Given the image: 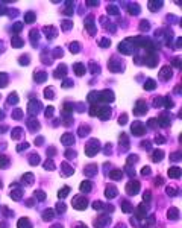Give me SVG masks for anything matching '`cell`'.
<instances>
[{"instance_id": "cell-40", "label": "cell", "mask_w": 182, "mask_h": 228, "mask_svg": "<svg viewBox=\"0 0 182 228\" xmlns=\"http://www.w3.org/2000/svg\"><path fill=\"white\" fill-rule=\"evenodd\" d=\"M170 177H179V169H175V167H173V169L170 170Z\"/></svg>"}, {"instance_id": "cell-56", "label": "cell", "mask_w": 182, "mask_h": 228, "mask_svg": "<svg viewBox=\"0 0 182 228\" xmlns=\"http://www.w3.org/2000/svg\"><path fill=\"white\" fill-rule=\"evenodd\" d=\"M0 46H2V43H0ZM0 50H2V47H0Z\"/></svg>"}, {"instance_id": "cell-32", "label": "cell", "mask_w": 182, "mask_h": 228, "mask_svg": "<svg viewBox=\"0 0 182 228\" xmlns=\"http://www.w3.org/2000/svg\"><path fill=\"white\" fill-rule=\"evenodd\" d=\"M85 204H87V202H85V199H82V198H76V199H75V205H76V208H79V207H80V208H85Z\"/></svg>"}, {"instance_id": "cell-11", "label": "cell", "mask_w": 182, "mask_h": 228, "mask_svg": "<svg viewBox=\"0 0 182 228\" xmlns=\"http://www.w3.org/2000/svg\"><path fill=\"white\" fill-rule=\"evenodd\" d=\"M162 2L161 0H152V2H149L147 3V6H149V9L152 11V12H156V11H159L161 8H162Z\"/></svg>"}, {"instance_id": "cell-25", "label": "cell", "mask_w": 182, "mask_h": 228, "mask_svg": "<svg viewBox=\"0 0 182 228\" xmlns=\"http://www.w3.org/2000/svg\"><path fill=\"white\" fill-rule=\"evenodd\" d=\"M8 82H9L8 75L6 73H0V88H2V87H6Z\"/></svg>"}, {"instance_id": "cell-43", "label": "cell", "mask_w": 182, "mask_h": 228, "mask_svg": "<svg viewBox=\"0 0 182 228\" xmlns=\"http://www.w3.org/2000/svg\"><path fill=\"white\" fill-rule=\"evenodd\" d=\"M68 192H70V189H68V187H67V189H62V190L59 192V196H61V198H62V196H65V195L68 193Z\"/></svg>"}, {"instance_id": "cell-16", "label": "cell", "mask_w": 182, "mask_h": 228, "mask_svg": "<svg viewBox=\"0 0 182 228\" xmlns=\"http://www.w3.org/2000/svg\"><path fill=\"white\" fill-rule=\"evenodd\" d=\"M156 88V81L155 79H146V82H144V90H147V91H150V90H155Z\"/></svg>"}, {"instance_id": "cell-24", "label": "cell", "mask_w": 182, "mask_h": 228, "mask_svg": "<svg viewBox=\"0 0 182 228\" xmlns=\"http://www.w3.org/2000/svg\"><path fill=\"white\" fill-rule=\"evenodd\" d=\"M99 46L103 47V49H108L109 46H111V40H109V38H100L99 40Z\"/></svg>"}, {"instance_id": "cell-9", "label": "cell", "mask_w": 182, "mask_h": 228, "mask_svg": "<svg viewBox=\"0 0 182 228\" xmlns=\"http://www.w3.org/2000/svg\"><path fill=\"white\" fill-rule=\"evenodd\" d=\"M33 79H35V82L43 84V82L47 81V73L43 72V70H36V72L33 73Z\"/></svg>"}, {"instance_id": "cell-50", "label": "cell", "mask_w": 182, "mask_h": 228, "mask_svg": "<svg viewBox=\"0 0 182 228\" xmlns=\"http://www.w3.org/2000/svg\"><path fill=\"white\" fill-rule=\"evenodd\" d=\"M171 219H175V216H178V212H176V210H171V212H170V214H168Z\"/></svg>"}, {"instance_id": "cell-4", "label": "cell", "mask_w": 182, "mask_h": 228, "mask_svg": "<svg viewBox=\"0 0 182 228\" xmlns=\"http://www.w3.org/2000/svg\"><path fill=\"white\" fill-rule=\"evenodd\" d=\"M158 61H159V58H158L156 53H147V55L144 56V64L147 66L149 68L156 67L158 66Z\"/></svg>"}, {"instance_id": "cell-28", "label": "cell", "mask_w": 182, "mask_h": 228, "mask_svg": "<svg viewBox=\"0 0 182 228\" xmlns=\"http://www.w3.org/2000/svg\"><path fill=\"white\" fill-rule=\"evenodd\" d=\"M21 31H23V23H20V21L14 23V26H12V32L17 35V33H20Z\"/></svg>"}, {"instance_id": "cell-26", "label": "cell", "mask_w": 182, "mask_h": 228, "mask_svg": "<svg viewBox=\"0 0 182 228\" xmlns=\"http://www.w3.org/2000/svg\"><path fill=\"white\" fill-rule=\"evenodd\" d=\"M106 11H108L109 15H118V8H117L115 5H108Z\"/></svg>"}, {"instance_id": "cell-10", "label": "cell", "mask_w": 182, "mask_h": 228, "mask_svg": "<svg viewBox=\"0 0 182 228\" xmlns=\"http://www.w3.org/2000/svg\"><path fill=\"white\" fill-rule=\"evenodd\" d=\"M126 6V9L127 12H129L131 15H136V14H140V6L136 5V3H123Z\"/></svg>"}, {"instance_id": "cell-7", "label": "cell", "mask_w": 182, "mask_h": 228, "mask_svg": "<svg viewBox=\"0 0 182 228\" xmlns=\"http://www.w3.org/2000/svg\"><path fill=\"white\" fill-rule=\"evenodd\" d=\"M43 33H45L47 40H53V38L58 37V29L55 28V26H44V28H43Z\"/></svg>"}, {"instance_id": "cell-55", "label": "cell", "mask_w": 182, "mask_h": 228, "mask_svg": "<svg viewBox=\"0 0 182 228\" xmlns=\"http://www.w3.org/2000/svg\"><path fill=\"white\" fill-rule=\"evenodd\" d=\"M0 117H3V113L2 111H0Z\"/></svg>"}, {"instance_id": "cell-47", "label": "cell", "mask_w": 182, "mask_h": 228, "mask_svg": "<svg viewBox=\"0 0 182 228\" xmlns=\"http://www.w3.org/2000/svg\"><path fill=\"white\" fill-rule=\"evenodd\" d=\"M87 5H88V6L96 8V6H99V5H100V2H87Z\"/></svg>"}, {"instance_id": "cell-34", "label": "cell", "mask_w": 182, "mask_h": 228, "mask_svg": "<svg viewBox=\"0 0 182 228\" xmlns=\"http://www.w3.org/2000/svg\"><path fill=\"white\" fill-rule=\"evenodd\" d=\"M96 151H97V145H96V142H93V145H91V143H88L87 152H88V154H94Z\"/></svg>"}, {"instance_id": "cell-12", "label": "cell", "mask_w": 182, "mask_h": 228, "mask_svg": "<svg viewBox=\"0 0 182 228\" xmlns=\"http://www.w3.org/2000/svg\"><path fill=\"white\" fill-rule=\"evenodd\" d=\"M73 70H75V73H76V76H84L85 75V66L82 64V63H75L73 64Z\"/></svg>"}, {"instance_id": "cell-51", "label": "cell", "mask_w": 182, "mask_h": 228, "mask_svg": "<svg viewBox=\"0 0 182 228\" xmlns=\"http://www.w3.org/2000/svg\"><path fill=\"white\" fill-rule=\"evenodd\" d=\"M166 105H167L168 108H171V107H173V102H171V100H170L168 98H166Z\"/></svg>"}, {"instance_id": "cell-53", "label": "cell", "mask_w": 182, "mask_h": 228, "mask_svg": "<svg viewBox=\"0 0 182 228\" xmlns=\"http://www.w3.org/2000/svg\"><path fill=\"white\" fill-rule=\"evenodd\" d=\"M126 119H127V116H126V114H123V116L120 117V123H124V122H126Z\"/></svg>"}, {"instance_id": "cell-17", "label": "cell", "mask_w": 182, "mask_h": 228, "mask_svg": "<svg viewBox=\"0 0 182 228\" xmlns=\"http://www.w3.org/2000/svg\"><path fill=\"white\" fill-rule=\"evenodd\" d=\"M40 107H41V103L38 102V100H32L31 103H29V113H38L40 111Z\"/></svg>"}, {"instance_id": "cell-13", "label": "cell", "mask_w": 182, "mask_h": 228, "mask_svg": "<svg viewBox=\"0 0 182 228\" xmlns=\"http://www.w3.org/2000/svg\"><path fill=\"white\" fill-rule=\"evenodd\" d=\"M29 40L32 43V46H38V40H40V32L36 29H32L29 32Z\"/></svg>"}, {"instance_id": "cell-15", "label": "cell", "mask_w": 182, "mask_h": 228, "mask_svg": "<svg viewBox=\"0 0 182 228\" xmlns=\"http://www.w3.org/2000/svg\"><path fill=\"white\" fill-rule=\"evenodd\" d=\"M11 44H12V47H15V49H21L23 44H24V41H23V38L18 37V35H14L12 40H11Z\"/></svg>"}, {"instance_id": "cell-30", "label": "cell", "mask_w": 182, "mask_h": 228, "mask_svg": "<svg viewBox=\"0 0 182 228\" xmlns=\"http://www.w3.org/2000/svg\"><path fill=\"white\" fill-rule=\"evenodd\" d=\"M9 105H14V103H17L18 102V96H17V93H11L9 94V98H8V100H6Z\"/></svg>"}, {"instance_id": "cell-22", "label": "cell", "mask_w": 182, "mask_h": 228, "mask_svg": "<svg viewBox=\"0 0 182 228\" xmlns=\"http://www.w3.org/2000/svg\"><path fill=\"white\" fill-rule=\"evenodd\" d=\"M138 28H140L141 32H147V31H150V23H149L147 20H141Z\"/></svg>"}, {"instance_id": "cell-42", "label": "cell", "mask_w": 182, "mask_h": 228, "mask_svg": "<svg viewBox=\"0 0 182 228\" xmlns=\"http://www.w3.org/2000/svg\"><path fill=\"white\" fill-rule=\"evenodd\" d=\"M106 195H108L109 198H111V196H114V195H117V192H115L114 189H111V187H109V189H108V193H106Z\"/></svg>"}, {"instance_id": "cell-44", "label": "cell", "mask_w": 182, "mask_h": 228, "mask_svg": "<svg viewBox=\"0 0 182 228\" xmlns=\"http://www.w3.org/2000/svg\"><path fill=\"white\" fill-rule=\"evenodd\" d=\"M29 128H33V129H36V128H38V123H36L35 120H31V122H29Z\"/></svg>"}, {"instance_id": "cell-20", "label": "cell", "mask_w": 182, "mask_h": 228, "mask_svg": "<svg viewBox=\"0 0 182 228\" xmlns=\"http://www.w3.org/2000/svg\"><path fill=\"white\" fill-rule=\"evenodd\" d=\"M71 28H73V23H71V20H62V21H61V29H62L64 32L70 31Z\"/></svg>"}, {"instance_id": "cell-1", "label": "cell", "mask_w": 182, "mask_h": 228, "mask_svg": "<svg viewBox=\"0 0 182 228\" xmlns=\"http://www.w3.org/2000/svg\"><path fill=\"white\" fill-rule=\"evenodd\" d=\"M108 68L111 70L112 73H122L123 70H124V63H123L120 58L112 56L111 59H109V63H108Z\"/></svg>"}, {"instance_id": "cell-49", "label": "cell", "mask_w": 182, "mask_h": 228, "mask_svg": "<svg viewBox=\"0 0 182 228\" xmlns=\"http://www.w3.org/2000/svg\"><path fill=\"white\" fill-rule=\"evenodd\" d=\"M14 117H15V119H17V117H21V111H20V110H15V111H14Z\"/></svg>"}, {"instance_id": "cell-21", "label": "cell", "mask_w": 182, "mask_h": 228, "mask_svg": "<svg viewBox=\"0 0 182 228\" xmlns=\"http://www.w3.org/2000/svg\"><path fill=\"white\" fill-rule=\"evenodd\" d=\"M80 43L79 41H73V43H70V52L71 53H77V52L80 50Z\"/></svg>"}, {"instance_id": "cell-3", "label": "cell", "mask_w": 182, "mask_h": 228, "mask_svg": "<svg viewBox=\"0 0 182 228\" xmlns=\"http://www.w3.org/2000/svg\"><path fill=\"white\" fill-rule=\"evenodd\" d=\"M85 29L90 35H96L97 29H96V24H94V15L93 14H90L85 19Z\"/></svg>"}, {"instance_id": "cell-31", "label": "cell", "mask_w": 182, "mask_h": 228, "mask_svg": "<svg viewBox=\"0 0 182 228\" xmlns=\"http://www.w3.org/2000/svg\"><path fill=\"white\" fill-rule=\"evenodd\" d=\"M52 55H53V58H62L64 52H62L61 47H56V49H53V50H52Z\"/></svg>"}, {"instance_id": "cell-19", "label": "cell", "mask_w": 182, "mask_h": 228, "mask_svg": "<svg viewBox=\"0 0 182 228\" xmlns=\"http://www.w3.org/2000/svg\"><path fill=\"white\" fill-rule=\"evenodd\" d=\"M41 61H43L44 64H47V66L52 64V58L49 56V50H43V53H41Z\"/></svg>"}, {"instance_id": "cell-2", "label": "cell", "mask_w": 182, "mask_h": 228, "mask_svg": "<svg viewBox=\"0 0 182 228\" xmlns=\"http://www.w3.org/2000/svg\"><path fill=\"white\" fill-rule=\"evenodd\" d=\"M135 49H136L135 44L131 43L129 40H124V41H122L120 44H118V52H120L122 55H132Z\"/></svg>"}, {"instance_id": "cell-41", "label": "cell", "mask_w": 182, "mask_h": 228, "mask_svg": "<svg viewBox=\"0 0 182 228\" xmlns=\"http://www.w3.org/2000/svg\"><path fill=\"white\" fill-rule=\"evenodd\" d=\"M173 66L175 67H181V58H173Z\"/></svg>"}, {"instance_id": "cell-35", "label": "cell", "mask_w": 182, "mask_h": 228, "mask_svg": "<svg viewBox=\"0 0 182 228\" xmlns=\"http://www.w3.org/2000/svg\"><path fill=\"white\" fill-rule=\"evenodd\" d=\"M97 99H99V91H93V93L88 94V100L90 102H96Z\"/></svg>"}, {"instance_id": "cell-48", "label": "cell", "mask_w": 182, "mask_h": 228, "mask_svg": "<svg viewBox=\"0 0 182 228\" xmlns=\"http://www.w3.org/2000/svg\"><path fill=\"white\" fill-rule=\"evenodd\" d=\"M90 187H91V186H90V182H84V184H82V190H84V192L88 190Z\"/></svg>"}, {"instance_id": "cell-6", "label": "cell", "mask_w": 182, "mask_h": 228, "mask_svg": "<svg viewBox=\"0 0 182 228\" xmlns=\"http://www.w3.org/2000/svg\"><path fill=\"white\" fill-rule=\"evenodd\" d=\"M171 76H173V70H171V67L164 66V67L159 70V79H161V81H170V79H171Z\"/></svg>"}, {"instance_id": "cell-46", "label": "cell", "mask_w": 182, "mask_h": 228, "mask_svg": "<svg viewBox=\"0 0 182 228\" xmlns=\"http://www.w3.org/2000/svg\"><path fill=\"white\" fill-rule=\"evenodd\" d=\"M6 14V8L3 6V3H0V15H5Z\"/></svg>"}, {"instance_id": "cell-45", "label": "cell", "mask_w": 182, "mask_h": 228, "mask_svg": "<svg viewBox=\"0 0 182 228\" xmlns=\"http://www.w3.org/2000/svg\"><path fill=\"white\" fill-rule=\"evenodd\" d=\"M52 114H53V107H47V111H45V116L50 117Z\"/></svg>"}, {"instance_id": "cell-27", "label": "cell", "mask_w": 182, "mask_h": 228, "mask_svg": "<svg viewBox=\"0 0 182 228\" xmlns=\"http://www.w3.org/2000/svg\"><path fill=\"white\" fill-rule=\"evenodd\" d=\"M36 20V15L33 14V12H27L26 15H24V21L26 23H33Z\"/></svg>"}, {"instance_id": "cell-54", "label": "cell", "mask_w": 182, "mask_h": 228, "mask_svg": "<svg viewBox=\"0 0 182 228\" xmlns=\"http://www.w3.org/2000/svg\"><path fill=\"white\" fill-rule=\"evenodd\" d=\"M175 93H181V85L175 87Z\"/></svg>"}, {"instance_id": "cell-5", "label": "cell", "mask_w": 182, "mask_h": 228, "mask_svg": "<svg viewBox=\"0 0 182 228\" xmlns=\"http://www.w3.org/2000/svg\"><path fill=\"white\" fill-rule=\"evenodd\" d=\"M67 66L65 64H59L58 67H56V70L53 72V78L55 79H65L67 78Z\"/></svg>"}, {"instance_id": "cell-37", "label": "cell", "mask_w": 182, "mask_h": 228, "mask_svg": "<svg viewBox=\"0 0 182 228\" xmlns=\"http://www.w3.org/2000/svg\"><path fill=\"white\" fill-rule=\"evenodd\" d=\"M6 14L11 17V19H14V17L18 15V11H17V9H6Z\"/></svg>"}, {"instance_id": "cell-33", "label": "cell", "mask_w": 182, "mask_h": 228, "mask_svg": "<svg viewBox=\"0 0 182 228\" xmlns=\"http://www.w3.org/2000/svg\"><path fill=\"white\" fill-rule=\"evenodd\" d=\"M132 129H134V133L138 135V134H143L144 133V129H143V125H140V123H135L134 126H132Z\"/></svg>"}, {"instance_id": "cell-18", "label": "cell", "mask_w": 182, "mask_h": 228, "mask_svg": "<svg viewBox=\"0 0 182 228\" xmlns=\"http://www.w3.org/2000/svg\"><path fill=\"white\" fill-rule=\"evenodd\" d=\"M88 68H90V72L93 73V75H97V73L100 72V66H99L97 63H94V61H90Z\"/></svg>"}, {"instance_id": "cell-29", "label": "cell", "mask_w": 182, "mask_h": 228, "mask_svg": "<svg viewBox=\"0 0 182 228\" xmlns=\"http://www.w3.org/2000/svg\"><path fill=\"white\" fill-rule=\"evenodd\" d=\"M29 63H31V59H29L27 55H23V56L18 58V64L20 66H29Z\"/></svg>"}, {"instance_id": "cell-8", "label": "cell", "mask_w": 182, "mask_h": 228, "mask_svg": "<svg viewBox=\"0 0 182 228\" xmlns=\"http://www.w3.org/2000/svg\"><path fill=\"white\" fill-rule=\"evenodd\" d=\"M99 99L103 100V102H112L115 98H114V93L111 90H103L99 93Z\"/></svg>"}, {"instance_id": "cell-52", "label": "cell", "mask_w": 182, "mask_h": 228, "mask_svg": "<svg viewBox=\"0 0 182 228\" xmlns=\"http://www.w3.org/2000/svg\"><path fill=\"white\" fill-rule=\"evenodd\" d=\"M111 177H112V178H120V177H122V173H120V172H112Z\"/></svg>"}, {"instance_id": "cell-39", "label": "cell", "mask_w": 182, "mask_h": 228, "mask_svg": "<svg viewBox=\"0 0 182 228\" xmlns=\"http://www.w3.org/2000/svg\"><path fill=\"white\" fill-rule=\"evenodd\" d=\"M62 142L64 143H73V137L71 135H64L62 137Z\"/></svg>"}, {"instance_id": "cell-36", "label": "cell", "mask_w": 182, "mask_h": 228, "mask_svg": "<svg viewBox=\"0 0 182 228\" xmlns=\"http://www.w3.org/2000/svg\"><path fill=\"white\" fill-rule=\"evenodd\" d=\"M70 88V87H73V81L68 79V78H65V79H62V88Z\"/></svg>"}, {"instance_id": "cell-23", "label": "cell", "mask_w": 182, "mask_h": 228, "mask_svg": "<svg viewBox=\"0 0 182 228\" xmlns=\"http://www.w3.org/2000/svg\"><path fill=\"white\" fill-rule=\"evenodd\" d=\"M44 96L47 99H53L55 98V88H53V87H47V88L44 90Z\"/></svg>"}, {"instance_id": "cell-14", "label": "cell", "mask_w": 182, "mask_h": 228, "mask_svg": "<svg viewBox=\"0 0 182 228\" xmlns=\"http://www.w3.org/2000/svg\"><path fill=\"white\" fill-rule=\"evenodd\" d=\"M146 111H147V108H146V102L141 99V100H138L136 102V107H135V114H144Z\"/></svg>"}, {"instance_id": "cell-38", "label": "cell", "mask_w": 182, "mask_h": 228, "mask_svg": "<svg viewBox=\"0 0 182 228\" xmlns=\"http://www.w3.org/2000/svg\"><path fill=\"white\" fill-rule=\"evenodd\" d=\"M161 103H164V98H162V96H158V98L153 100V105H155V107H159Z\"/></svg>"}]
</instances>
